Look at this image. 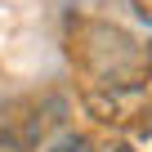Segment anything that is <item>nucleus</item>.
I'll return each instance as SVG.
<instances>
[{
	"instance_id": "f257e3e1",
	"label": "nucleus",
	"mask_w": 152,
	"mask_h": 152,
	"mask_svg": "<svg viewBox=\"0 0 152 152\" xmlns=\"http://www.w3.org/2000/svg\"><path fill=\"white\" fill-rule=\"evenodd\" d=\"M72 58L85 72V90L148 85V72H152V49H143L134 36L107 23H85L72 45Z\"/></svg>"
},
{
	"instance_id": "f03ea898",
	"label": "nucleus",
	"mask_w": 152,
	"mask_h": 152,
	"mask_svg": "<svg viewBox=\"0 0 152 152\" xmlns=\"http://www.w3.org/2000/svg\"><path fill=\"white\" fill-rule=\"evenodd\" d=\"M18 112H23V116H5V121H9V130H14V143H18V148H36L54 125H63L67 103H63V99H54V94H40V99H27Z\"/></svg>"
},
{
	"instance_id": "7ed1b4c3",
	"label": "nucleus",
	"mask_w": 152,
	"mask_h": 152,
	"mask_svg": "<svg viewBox=\"0 0 152 152\" xmlns=\"http://www.w3.org/2000/svg\"><path fill=\"white\" fill-rule=\"evenodd\" d=\"M49 152H99V148H94V143H90L85 134H67V139H58V143H54Z\"/></svg>"
},
{
	"instance_id": "20e7f679",
	"label": "nucleus",
	"mask_w": 152,
	"mask_h": 152,
	"mask_svg": "<svg viewBox=\"0 0 152 152\" xmlns=\"http://www.w3.org/2000/svg\"><path fill=\"white\" fill-rule=\"evenodd\" d=\"M130 5H134V14H139V18L152 27V0H130Z\"/></svg>"
},
{
	"instance_id": "39448f33",
	"label": "nucleus",
	"mask_w": 152,
	"mask_h": 152,
	"mask_svg": "<svg viewBox=\"0 0 152 152\" xmlns=\"http://www.w3.org/2000/svg\"><path fill=\"white\" fill-rule=\"evenodd\" d=\"M139 143H143V152H152V112H148V121H143V130H139Z\"/></svg>"
},
{
	"instance_id": "423d86ee",
	"label": "nucleus",
	"mask_w": 152,
	"mask_h": 152,
	"mask_svg": "<svg viewBox=\"0 0 152 152\" xmlns=\"http://www.w3.org/2000/svg\"><path fill=\"white\" fill-rule=\"evenodd\" d=\"M107 152H139V148H125V143H116V148H107Z\"/></svg>"
}]
</instances>
